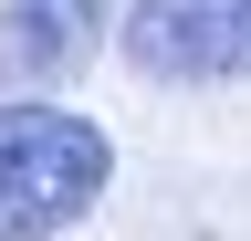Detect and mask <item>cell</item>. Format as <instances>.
<instances>
[{
	"label": "cell",
	"instance_id": "3957f363",
	"mask_svg": "<svg viewBox=\"0 0 251 241\" xmlns=\"http://www.w3.org/2000/svg\"><path fill=\"white\" fill-rule=\"evenodd\" d=\"M105 42V0H11L0 11V84H63Z\"/></svg>",
	"mask_w": 251,
	"mask_h": 241
},
{
	"label": "cell",
	"instance_id": "6da1fadb",
	"mask_svg": "<svg viewBox=\"0 0 251 241\" xmlns=\"http://www.w3.org/2000/svg\"><path fill=\"white\" fill-rule=\"evenodd\" d=\"M115 178V136L84 105L52 95H0V241H52L74 231Z\"/></svg>",
	"mask_w": 251,
	"mask_h": 241
},
{
	"label": "cell",
	"instance_id": "7a4b0ae2",
	"mask_svg": "<svg viewBox=\"0 0 251 241\" xmlns=\"http://www.w3.org/2000/svg\"><path fill=\"white\" fill-rule=\"evenodd\" d=\"M126 63L147 84H251V0H136Z\"/></svg>",
	"mask_w": 251,
	"mask_h": 241
}]
</instances>
